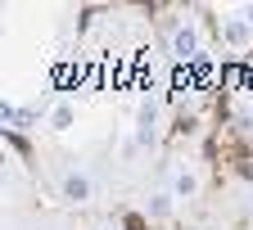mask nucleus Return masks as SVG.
<instances>
[{
    "label": "nucleus",
    "instance_id": "nucleus-4",
    "mask_svg": "<svg viewBox=\"0 0 253 230\" xmlns=\"http://www.w3.org/2000/svg\"><path fill=\"white\" fill-rule=\"evenodd\" d=\"M226 37H231V41H244L249 32H244V23H231V27H226Z\"/></svg>",
    "mask_w": 253,
    "mask_h": 230
},
{
    "label": "nucleus",
    "instance_id": "nucleus-2",
    "mask_svg": "<svg viewBox=\"0 0 253 230\" xmlns=\"http://www.w3.org/2000/svg\"><path fill=\"white\" fill-rule=\"evenodd\" d=\"M195 50V32H176V54H190Z\"/></svg>",
    "mask_w": 253,
    "mask_h": 230
},
{
    "label": "nucleus",
    "instance_id": "nucleus-5",
    "mask_svg": "<svg viewBox=\"0 0 253 230\" xmlns=\"http://www.w3.org/2000/svg\"><path fill=\"white\" fill-rule=\"evenodd\" d=\"M244 18H249V23H253V5H249V9H244Z\"/></svg>",
    "mask_w": 253,
    "mask_h": 230
},
{
    "label": "nucleus",
    "instance_id": "nucleus-3",
    "mask_svg": "<svg viewBox=\"0 0 253 230\" xmlns=\"http://www.w3.org/2000/svg\"><path fill=\"white\" fill-rule=\"evenodd\" d=\"M176 194H195V176H190V172L176 176Z\"/></svg>",
    "mask_w": 253,
    "mask_h": 230
},
{
    "label": "nucleus",
    "instance_id": "nucleus-1",
    "mask_svg": "<svg viewBox=\"0 0 253 230\" xmlns=\"http://www.w3.org/2000/svg\"><path fill=\"white\" fill-rule=\"evenodd\" d=\"M63 194H68V199H90V181L86 176H63Z\"/></svg>",
    "mask_w": 253,
    "mask_h": 230
}]
</instances>
